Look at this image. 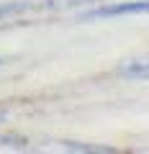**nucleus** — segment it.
<instances>
[{"mask_svg": "<svg viewBox=\"0 0 149 154\" xmlns=\"http://www.w3.org/2000/svg\"><path fill=\"white\" fill-rule=\"evenodd\" d=\"M64 149H72V152H113L108 146H85V144H75V141H67Z\"/></svg>", "mask_w": 149, "mask_h": 154, "instance_id": "nucleus-4", "label": "nucleus"}, {"mask_svg": "<svg viewBox=\"0 0 149 154\" xmlns=\"http://www.w3.org/2000/svg\"><path fill=\"white\" fill-rule=\"evenodd\" d=\"M28 3H8V5H0V18L11 16V13H21V11H28Z\"/></svg>", "mask_w": 149, "mask_h": 154, "instance_id": "nucleus-3", "label": "nucleus"}, {"mask_svg": "<svg viewBox=\"0 0 149 154\" xmlns=\"http://www.w3.org/2000/svg\"><path fill=\"white\" fill-rule=\"evenodd\" d=\"M3 116H5V113H3V110H0V121H3Z\"/></svg>", "mask_w": 149, "mask_h": 154, "instance_id": "nucleus-5", "label": "nucleus"}, {"mask_svg": "<svg viewBox=\"0 0 149 154\" xmlns=\"http://www.w3.org/2000/svg\"><path fill=\"white\" fill-rule=\"evenodd\" d=\"M121 75L123 77H131V80H149V57L129 62V64L121 69Z\"/></svg>", "mask_w": 149, "mask_h": 154, "instance_id": "nucleus-2", "label": "nucleus"}, {"mask_svg": "<svg viewBox=\"0 0 149 154\" xmlns=\"http://www.w3.org/2000/svg\"><path fill=\"white\" fill-rule=\"evenodd\" d=\"M149 0H126V3H113L95 11L85 13V18H121V16H147Z\"/></svg>", "mask_w": 149, "mask_h": 154, "instance_id": "nucleus-1", "label": "nucleus"}]
</instances>
